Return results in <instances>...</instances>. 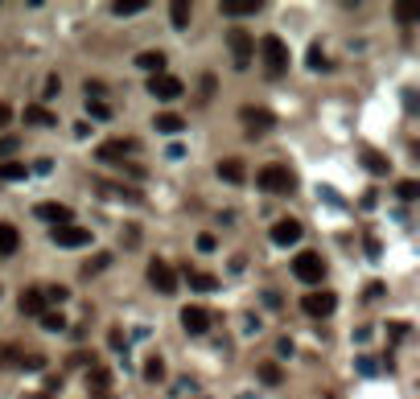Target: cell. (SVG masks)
I'll return each instance as SVG.
<instances>
[{"instance_id": "cell-1", "label": "cell", "mask_w": 420, "mask_h": 399, "mask_svg": "<svg viewBox=\"0 0 420 399\" xmlns=\"http://www.w3.org/2000/svg\"><path fill=\"white\" fill-rule=\"evenodd\" d=\"M259 58H264V74H268V78H280V74L288 71V46H284V37L268 33V37L259 42Z\"/></svg>"}, {"instance_id": "cell-2", "label": "cell", "mask_w": 420, "mask_h": 399, "mask_svg": "<svg viewBox=\"0 0 420 399\" xmlns=\"http://www.w3.org/2000/svg\"><path fill=\"white\" fill-rule=\"evenodd\" d=\"M256 186L268 189V193H293V189H297V177H293L288 165H264L256 173Z\"/></svg>"}, {"instance_id": "cell-3", "label": "cell", "mask_w": 420, "mask_h": 399, "mask_svg": "<svg viewBox=\"0 0 420 399\" xmlns=\"http://www.w3.org/2000/svg\"><path fill=\"white\" fill-rule=\"evenodd\" d=\"M227 46H231L235 66H239V71H247V66H252V58H256V37H252L243 25H231V29H227Z\"/></svg>"}, {"instance_id": "cell-4", "label": "cell", "mask_w": 420, "mask_h": 399, "mask_svg": "<svg viewBox=\"0 0 420 399\" xmlns=\"http://www.w3.org/2000/svg\"><path fill=\"white\" fill-rule=\"evenodd\" d=\"M293 276L301 284H322L326 276V259L317 256V251H301V256L293 259Z\"/></svg>"}, {"instance_id": "cell-5", "label": "cell", "mask_w": 420, "mask_h": 399, "mask_svg": "<svg viewBox=\"0 0 420 399\" xmlns=\"http://www.w3.org/2000/svg\"><path fill=\"white\" fill-rule=\"evenodd\" d=\"M144 276H148V284L161 292V297H173L177 292V272L165 263V259H148V268H144Z\"/></svg>"}, {"instance_id": "cell-6", "label": "cell", "mask_w": 420, "mask_h": 399, "mask_svg": "<svg viewBox=\"0 0 420 399\" xmlns=\"http://www.w3.org/2000/svg\"><path fill=\"white\" fill-rule=\"evenodd\" d=\"M301 309L309 317H329L334 309H338V297L329 292V288H313V292H305L301 297Z\"/></svg>"}, {"instance_id": "cell-7", "label": "cell", "mask_w": 420, "mask_h": 399, "mask_svg": "<svg viewBox=\"0 0 420 399\" xmlns=\"http://www.w3.org/2000/svg\"><path fill=\"white\" fill-rule=\"evenodd\" d=\"M182 91H186L182 78H173V74H148V95H153V99L169 103V99H177Z\"/></svg>"}, {"instance_id": "cell-8", "label": "cell", "mask_w": 420, "mask_h": 399, "mask_svg": "<svg viewBox=\"0 0 420 399\" xmlns=\"http://www.w3.org/2000/svg\"><path fill=\"white\" fill-rule=\"evenodd\" d=\"M49 239H54L58 247H87V243H91V231L78 227V222H66V227H54Z\"/></svg>"}, {"instance_id": "cell-9", "label": "cell", "mask_w": 420, "mask_h": 399, "mask_svg": "<svg viewBox=\"0 0 420 399\" xmlns=\"http://www.w3.org/2000/svg\"><path fill=\"white\" fill-rule=\"evenodd\" d=\"M239 119H243V124H247V132H268V128H272V124H276V116H272V112H268V107H252V103H247V107H239Z\"/></svg>"}, {"instance_id": "cell-10", "label": "cell", "mask_w": 420, "mask_h": 399, "mask_svg": "<svg viewBox=\"0 0 420 399\" xmlns=\"http://www.w3.org/2000/svg\"><path fill=\"white\" fill-rule=\"evenodd\" d=\"M297 239H301V222L297 218H276L272 222V243L276 247H293Z\"/></svg>"}, {"instance_id": "cell-11", "label": "cell", "mask_w": 420, "mask_h": 399, "mask_svg": "<svg viewBox=\"0 0 420 399\" xmlns=\"http://www.w3.org/2000/svg\"><path fill=\"white\" fill-rule=\"evenodd\" d=\"M182 329L194 333V338H202V333L210 329V313L206 309H198V305H186L182 309Z\"/></svg>"}, {"instance_id": "cell-12", "label": "cell", "mask_w": 420, "mask_h": 399, "mask_svg": "<svg viewBox=\"0 0 420 399\" xmlns=\"http://www.w3.org/2000/svg\"><path fill=\"white\" fill-rule=\"evenodd\" d=\"M132 148H136L132 141H103L99 148H95V157H99V161H107V165H119Z\"/></svg>"}, {"instance_id": "cell-13", "label": "cell", "mask_w": 420, "mask_h": 399, "mask_svg": "<svg viewBox=\"0 0 420 399\" xmlns=\"http://www.w3.org/2000/svg\"><path fill=\"white\" fill-rule=\"evenodd\" d=\"M37 218H46V222H54V227H66V222H74L70 206H62V202H42V206H37Z\"/></svg>"}, {"instance_id": "cell-14", "label": "cell", "mask_w": 420, "mask_h": 399, "mask_svg": "<svg viewBox=\"0 0 420 399\" xmlns=\"http://www.w3.org/2000/svg\"><path fill=\"white\" fill-rule=\"evenodd\" d=\"M259 8H264L259 0H223V4H218L223 17H256Z\"/></svg>"}, {"instance_id": "cell-15", "label": "cell", "mask_w": 420, "mask_h": 399, "mask_svg": "<svg viewBox=\"0 0 420 399\" xmlns=\"http://www.w3.org/2000/svg\"><path fill=\"white\" fill-rule=\"evenodd\" d=\"M17 247H21V231L13 222H0V259L17 256Z\"/></svg>"}, {"instance_id": "cell-16", "label": "cell", "mask_w": 420, "mask_h": 399, "mask_svg": "<svg viewBox=\"0 0 420 399\" xmlns=\"http://www.w3.org/2000/svg\"><path fill=\"white\" fill-rule=\"evenodd\" d=\"M17 305H21V313H29V317H42V313H46V297H42V288H25Z\"/></svg>"}, {"instance_id": "cell-17", "label": "cell", "mask_w": 420, "mask_h": 399, "mask_svg": "<svg viewBox=\"0 0 420 399\" xmlns=\"http://www.w3.org/2000/svg\"><path fill=\"white\" fill-rule=\"evenodd\" d=\"M153 128H157L161 136H177V132L186 128V119L173 116V112H157V116H153Z\"/></svg>"}, {"instance_id": "cell-18", "label": "cell", "mask_w": 420, "mask_h": 399, "mask_svg": "<svg viewBox=\"0 0 420 399\" xmlns=\"http://www.w3.org/2000/svg\"><path fill=\"white\" fill-rule=\"evenodd\" d=\"M165 62H169L165 49H144V54L136 58V66L140 71H148V74H165Z\"/></svg>"}, {"instance_id": "cell-19", "label": "cell", "mask_w": 420, "mask_h": 399, "mask_svg": "<svg viewBox=\"0 0 420 399\" xmlns=\"http://www.w3.org/2000/svg\"><path fill=\"white\" fill-rule=\"evenodd\" d=\"M87 387H91V391H95L99 399H107V387H112V375H107L103 367H91V371H87Z\"/></svg>"}, {"instance_id": "cell-20", "label": "cell", "mask_w": 420, "mask_h": 399, "mask_svg": "<svg viewBox=\"0 0 420 399\" xmlns=\"http://www.w3.org/2000/svg\"><path fill=\"white\" fill-rule=\"evenodd\" d=\"M189 17H194V8H189L186 0H173L169 4V25L173 29H189Z\"/></svg>"}, {"instance_id": "cell-21", "label": "cell", "mask_w": 420, "mask_h": 399, "mask_svg": "<svg viewBox=\"0 0 420 399\" xmlns=\"http://www.w3.org/2000/svg\"><path fill=\"white\" fill-rule=\"evenodd\" d=\"M218 177H223V181H231V186H239V181H247V169H243V161H223L218 165Z\"/></svg>"}, {"instance_id": "cell-22", "label": "cell", "mask_w": 420, "mask_h": 399, "mask_svg": "<svg viewBox=\"0 0 420 399\" xmlns=\"http://www.w3.org/2000/svg\"><path fill=\"white\" fill-rule=\"evenodd\" d=\"M186 280L194 292H214V288H218V280H214L210 272H194V268H186Z\"/></svg>"}, {"instance_id": "cell-23", "label": "cell", "mask_w": 420, "mask_h": 399, "mask_svg": "<svg viewBox=\"0 0 420 399\" xmlns=\"http://www.w3.org/2000/svg\"><path fill=\"white\" fill-rule=\"evenodd\" d=\"M25 177H29L25 161H0V181H25Z\"/></svg>"}, {"instance_id": "cell-24", "label": "cell", "mask_w": 420, "mask_h": 399, "mask_svg": "<svg viewBox=\"0 0 420 399\" xmlns=\"http://www.w3.org/2000/svg\"><path fill=\"white\" fill-rule=\"evenodd\" d=\"M25 119H29V124H37V128H54V124H58V116L46 112V107H25Z\"/></svg>"}, {"instance_id": "cell-25", "label": "cell", "mask_w": 420, "mask_h": 399, "mask_svg": "<svg viewBox=\"0 0 420 399\" xmlns=\"http://www.w3.org/2000/svg\"><path fill=\"white\" fill-rule=\"evenodd\" d=\"M42 329L62 333V329H66V317H62V313H54V309H46V313H42Z\"/></svg>"}, {"instance_id": "cell-26", "label": "cell", "mask_w": 420, "mask_h": 399, "mask_svg": "<svg viewBox=\"0 0 420 399\" xmlns=\"http://www.w3.org/2000/svg\"><path fill=\"white\" fill-rule=\"evenodd\" d=\"M396 193L404 198V202H416V198H420V181H416V177H404V181L396 186Z\"/></svg>"}, {"instance_id": "cell-27", "label": "cell", "mask_w": 420, "mask_h": 399, "mask_svg": "<svg viewBox=\"0 0 420 399\" xmlns=\"http://www.w3.org/2000/svg\"><path fill=\"white\" fill-rule=\"evenodd\" d=\"M112 13H116V17H136V13H144V4H140V0H116Z\"/></svg>"}, {"instance_id": "cell-28", "label": "cell", "mask_w": 420, "mask_h": 399, "mask_svg": "<svg viewBox=\"0 0 420 399\" xmlns=\"http://www.w3.org/2000/svg\"><path fill=\"white\" fill-rule=\"evenodd\" d=\"M144 379H148V383H161V379H165V362L157 358V354L144 362Z\"/></svg>"}, {"instance_id": "cell-29", "label": "cell", "mask_w": 420, "mask_h": 399, "mask_svg": "<svg viewBox=\"0 0 420 399\" xmlns=\"http://www.w3.org/2000/svg\"><path fill=\"white\" fill-rule=\"evenodd\" d=\"M363 165L371 169V173H387L392 165H387V157H379V153H363Z\"/></svg>"}, {"instance_id": "cell-30", "label": "cell", "mask_w": 420, "mask_h": 399, "mask_svg": "<svg viewBox=\"0 0 420 399\" xmlns=\"http://www.w3.org/2000/svg\"><path fill=\"white\" fill-rule=\"evenodd\" d=\"M42 297H46V305L54 301V305H62L70 297V288H62V284H49V288H42Z\"/></svg>"}, {"instance_id": "cell-31", "label": "cell", "mask_w": 420, "mask_h": 399, "mask_svg": "<svg viewBox=\"0 0 420 399\" xmlns=\"http://www.w3.org/2000/svg\"><path fill=\"white\" fill-rule=\"evenodd\" d=\"M259 379L276 387V383H280V379H284V375H280V367H276V362H259Z\"/></svg>"}, {"instance_id": "cell-32", "label": "cell", "mask_w": 420, "mask_h": 399, "mask_svg": "<svg viewBox=\"0 0 420 399\" xmlns=\"http://www.w3.org/2000/svg\"><path fill=\"white\" fill-rule=\"evenodd\" d=\"M83 91H87V99H99V103H103V95H107V87H103L99 78H87V87H83Z\"/></svg>"}, {"instance_id": "cell-33", "label": "cell", "mask_w": 420, "mask_h": 399, "mask_svg": "<svg viewBox=\"0 0 420 399\" xmlns=\"http://www.w3.org/2000/svg\"><path fill=\"white\" fill-rule=\"evenodd\" d=\"M309 66H313V71H326V66H329L326 54H322V46H309Z\"/></svg>"}, {"instance_id": "cell-34", "label": "cell", "mask_w": 420, "mask_h": 399, "mask_svg": "<svg viewBox=\"0 0 420 399\" xmlns=\"http://www.w3.org/2000/svg\"><path fill=\"white\" fill-rule=\"evenodd\" d=\"M87 112H91L95 119H107V116H112V107H107V103H99V99H87Z\"/></svg>"}, {"instance_id": "cell-35", "label": "cell", "mask_w": 420, "mask_h": 399, "mask_svg": "<svg viewBox=\"0 0 420 399\" xmlns=\"http://www.w3.org/2000/svg\"><path fill=\"white\" fill-rule=\"evenodd\" d=\"M396 21H399V25H412V21H416V8H408V4H396Z\"/></svg>"}, {"instance_id": "cell-36", "label": "cell", "mask_w": 420, "mask_h": 399, "mask_svg": "<svg viewBox=\"0 0 420 399\" xmlns=\"http://www.w3.org/2000/svg\"><path fill=\"white\" fill-rule=\"evenodd\" d=\"M17 148H21V141H17V136H4V141H0V157H13Z\"/></svg>"}, {"instance_id": "cell-37", "label": "cell", "mask_w": 420, "mask_h": 399, "mask_svg": "<svg viewBox=\"0 0 420 399\" xmlns=\"http://www.w3.org/2000/svg\"><path fill=\"white\" fill-rule=\"evenodd\" d=\"M58 91H62V83H58V74H49V78H46V91H42V95H46V99H58Z\"/></svg>"}, {"instance_id": "cell-38", "label": "cell", "mask_w": 420, "mask_h": 399, "mask_svg": "<svg viewBox=\"0 0 420 399\" xmlns=\"http://www.w3.org/2000/svg\"><path fill=\"white\" fill-rule=\"evenodd\" d=\"M107 263H112V256H99V259H91V263H87V268H83V272H87V276H91V272H103V268H107Z\"/></svg>"}, {"instance_id": "cell-39", "label": "cell", "mask_w": 420, "mask_h": 399, "mask_svg": "<svg viewBox=\"0 0 420 399\" xmlns=\"http://www.w3.org/2000/svg\"><path fill=\"white\" fill-rule=\"evenodd\" d=\"M218 247V239L214 235H198V251H214Z\"/></svg>"}, {"instance_id": "cell-40", "label": "cell", "mask_w": 420, "mask_h": 399, "mask_svg": "<svg viewBox=\"0 0 420 399\" xmlns=\"http://www.w3.org/2000/svg\"><path fill=\"white\" fill-rule=\"evenodd\" d=\"M91 128H95V124H87V119H78V124H74V136L83 141V136H91Z\"/></svg>"}, {"instance_id": "cell-41", "label": "cell", "mask_w": 420, "mask_h": 399, "mask_svg": "<svg viewBox=\"0 0 420 399\" xmlns=\"http://www.w3.org/2000/svg\"><path fill=\"white\" fill-rule=\"evenodd\" d=\"M165 157H169V161H182V157H186V148H182V144H169V153H165Z\"/></svg>"}, {"instance_id": "cell-42", "label": "cell", "mask_w": 420, "mask_h": 399, "mask_svg": "<svg viewBox=\"0 0 420 399\" xmlns=\"http://www.w3.org/2000/svg\"><path fill=\"white\" fill-rule=\"evenodd\" d=\"M8 119H13V107H8V103H0V128H4Z\"/></svg>"}, {"instance_id": "cell-43", "label": "cell", "mask_w": 420, "mask_h": 399, "mask_svg": "<svg viewBox=\"0 0 420 399\" xmlns=\"http://www.w3.org/2000/svg\"><path fill=\"white\" fill-rule=\"evenodd\" d=\"M0 367H8V346H0Z\"/></svg>"}]
</instances>
